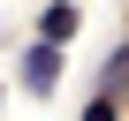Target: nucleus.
Here are the masks:
<instances>
[{
    "label": "nucleus",
    "instance_id": "obj_1",
    "mask_svg": "<svg viewBox=\"0 0 129 121\" xmlns=\"http://www.w3.org/2000/svg\"><path fill=\"white\" fill-rule=\"evenodd\" d=\"M53 83H61V45H53V38H38V45L23 53V91L53 98Z\"/></svg>",
    "mask_w": 129,
    "mask_h": 121
},
{
    "label": "nucleus",
    "instance_id": "obj_2",
    "mask_svg": "<svg viewBox=\"0 0 129 121\" xmlns=\"http://www.w3.org/2000/svg\"><path fill=\"white\" fill-rule=\"evenodd\" d=\"M76 23H84V15L69 8V0H53V8L38 15V38H53V45H69V38H76Z\"/></svg>",
    "mask_w": 129,
    "mask_h": 121
},
{
    "label": "nucleus",
    "instance_id": "obj_3",
    "mask_svg": "<svg viewBox=\"0 0 129 121\" xmlns=\"http://www.w3.org/2000/svg\"><path fill=\"white\" fill-rule=\"evenodd\" d=\"M121 91H129V38H121V53L106 60V98H121Z\"/></svg>",
    "mask_w": 129,
    "mask_h": 121
},
{
    "label": "nucleus",
    "instance_id": "obj_4",
    "mask_svg": "<svg viewBox=\"0 0 129 121\" xmlns=\"http://www.w3.org/2000/svg\"><path fill=\"white\" fill-rule=\"evenodd\" d=\"M84 121H121V113H114V98H106V91H99V98H91V113H84Z\"/></svg>",
    "mask_w": 129,
    "mask_h": 121
}]
</instances>
